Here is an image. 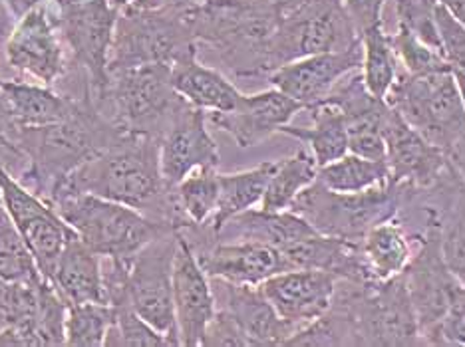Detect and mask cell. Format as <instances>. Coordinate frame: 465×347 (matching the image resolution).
<instances>
[{"label":"cell","mask_w":465,"mask_h":347,"mask_svg":"<svg viewBox=\"0 0 465 347\" xmlns=\"http://www.w3.org/2000/svg\"><path fill=\"white\" fill-rule=\"evenodd\" d=\"M66 195H94L140 210L169 228L189 227L173 187L162 173L160 140L124 131L112 145L92 155L52 193L48 205Z\"/></svg>","instance_id":"6da1fadb"},{"label":"cell","mask_w":465,"mask_h":347,"mask_svg":"<svg viewBox=\"0 0 465 347\" xmlns=\"http://www.w3.org/2000/svg\"><path fill=\"white\" fill-rule=\"evenodd\" d=\"M185 18L192 33L237 78L269 76L281 6L274 0H203Z\"/></svg>","instance_id":"7a4b0ae2"},{"label":"cell","mask_w":465,"mask_h":347,"mask_svg":"<svg viewBox=\"0 0 465 347\" xmlns=\"http://www.w3.org/2000/svg\"><path fill=\"white\" fill-rule=\"evenodd\" d=\"M122 133L124 130L105 118L90 98H78L68 120L45 128L18 130L15 143L30 159V171L20 183L48 203L72 171L112 145Z\"/></svg>","instance_id":"3957f363"},{"label":"cell","mask_w":465,"mask_h":347,"mask_svg":"<svg viewBox=\"0 0 465 347\" xmlns=\"http://www.w3.org/2000/svg\"><path fill=\"white\" fill-rule=\"evenodd\" d=\"M92 103L120 130L157 140L187 105L173 88L167 64L108 70V82Z\"/></svg>","instance_id":"277c9868"},{"label":"cell","mask_w":465,"mask_h":347,"mask_svg":"<svg viewBox=\"0 0 465 347\" xmlns=\"http://www.w3.org/2000/svg\"><path fill=\"white\" fill-rule=\"evenodd\" d=\"M332 306L344 313L354 345H424L404 276L388 282H336Z\"/></svg>","instance_id":"5b68a950"},{"label":"cell","mask_w":465,"mask_h":347,"mask_svg":"<svg viewBox=\"0 0 465 347\" xmlns=\"http://www.w3.org/2000/svg\"><path fill=\"white\" fill-rule=\"evenodd\" d=\"M50 207L102 258H132L169 228L140 210L94 195H66Z\"/></svg>","instance_id":"8992f818"},{"label":"cell","mask_w":465,"mask_h":347,"mask_svg":"<svg viewBox=\"0 0 465 347\" xmlns=\"http://www.w3.org/2000/svg\"><path fill=\"white\" fill-rule=\"evenodd\" d=\"M386 103L446 153L465 138V105L453 68L428 76H410L400 70Z\"/></svg>","instance_id":"52a82bcc"},{"label":"cell","mask_w":465,"mask_h":347,"mask_svg":"<svg viewBox=\"0 0 465 347\" xmlns=\"http://www.w3.org/2000/svg\"><path fill=\"white\" fill-rule=\"evenodd\" d=\"M189 58H197V40L185 13L122 8L115 23L108 70L143 64L175 66Z\"/></svg>","instance_id":"ba28073f"},{"label":"cell","mask_w":465,"mask_h":347,"mask_svg":"<svg viewBox=\"0 0 465 347\" xmlns=\"http://www.w3.org/2000/svg\"><path fill=\"white\" fill-rule=\"evenodd\" d=\"M404 187L380 185L361 193H338L314 181L289 210L301 215L316 233L361 240L374 225L392 218L404 205Z\"/></svg>","instance_id":"9c48e42d"},{"label":"cell","mask_w":465,"mask_h":347,"mask_svg":"<svg viewBox=\"0 0 465 347\" xmlns=\"http://www.w3.org/2000/svg\"><path fill=\"white\" fill-rule=\"evenodd\" d=\"M279 6V26L271 42V72L304 56L344 50L361 40L344 0H294Z\"/></svg>","instance_id":"30bf717a"},{"label":"cell","mask_w":465,"mask_h":347,"mask_svg":"<svg viewBox=\"0 0 465 347\" xmlns=\"http://www.w3.org/2000/svg\"><path fill=\"white\" fill-rule=\"evenodd\" d=\"M440 228L441 220L433 218L428 220L420 233H414V256L401 272L424 345H441V322L458 290L463 286L441 256Z\"/></svg>","instance_id":"8fae6325"},{"label":"cell","mask_w":465,"mask_h":347,"mask_svg":"<svg viewBox=\"0 0 465 347\" xmlns=\"http://www.w3.org/2000/svg\"><path fill=\"white\" fill-rule=\"evenodd\" d=\"M179 230L152 240L130 260L128 306L179 345L173 310V262Z\"/></svg>","instance_id":"7c38bea8"},{"label":"cell","mask_w":465,"mask_h":347,"mask_svg":"<svg viewBox=\"0 0 465 347\" xmlns=\"http://www.w3.org/2000/svg\"><path fill=\"white\" fill-rule=\"evenodd\" d=\"M58 28L72 50L74 64L90 78V98L94 100L108 82L110 48L120 8L110 0H58Z\"/></svg>","instance_id":"4fadbf2b"},{"label":"cell","mask_w":465,"mask_h":347,"mask_svg":"<svg viewBox=\"0 0 465 347\" xmlns=\"http://www.w3.org/2000/svg\"><path fill=\"white\" fill-rule=\"evenodd\" d=\"M0 201L35 255L42 276L48 280L60 252L76 233L56 213L54 207L6 173L3 167H0Z\"/></svg>","instance_id":"5bb4252c"},{"label":"cell","mask_w":465,"mask_h":347,"mask_svg":"<svg viewBox=\"0 0 465 347\" xmlns=\"http://www.w3.org/2000/svg\"><path fill=\"white\" fill-rule=\"evenodd\" d=\"M384 161L394 185L428 191L456 171L450 155L420 135L392 108L384 121Z\"/></svg>","instance_id":"9a60e30c"},{"label":"cell","mask_w":465,"mask_h":347,"mask_svg":"<svg viewBox=\"0 0 465 347\" xmlns=\"http://www.w3.org/2000/svg\"><path fill=\"white\" fill-rule=\"evenodd\" d=\"M362 68V40H356L344 50L321 52L289 62L269 73L272 88L287 93L302 108L322 101L348 73Z\"/></svg>","instance_id":"2e32d148"},{"label":"cell","mask_w":465,"mask_h":347,"mask_svg":"<svg viewBox=\"0 0 465 347\" xmlns=\"http://www.w3.org/2000/svg\"><path fill=\"white\" fill-rule=\"evenodd\" d=\"M8 66L45 86H54L66 76V56L48 14L40 5L18 18L5 44Z\"/></svg>","instance_id":"e0dca14e"},{"label":"cell","mask_w":465,"mask_h":347,"mask_svg":"<svg viewBox=\"0 0 465 347\" xmlns=\"http://www.w3.org/2000/svg\"><path fill=\"white\" fill-rule=\"evenodd\" d=\"M173 310L179 345L201 347L217 306L211 280L182 233L173 262Z\"/></svg>","instance_id":"ac0fdd59"},{"label":"cell","mask_w":465,"mask_h":347,"mask_svg":"<svg viewBox=\"0 0 465 347\" xmlns=\"http://www.w3.org/2000/svg\"><path fill=\"white\" fill-rule=\"evenodd\" d=\"M336 282L326 270L292 268L262 282L261 288L281 318L299 332L331 310Z\"/></svg>","instance_id":"d6986e66"},{"label":"cell","mask_w":465,"mask_h":347,"mask_svg":"<svg viewBox=\"0 0 465 347\" xmlns=\"http://www.w3.org/2000/svg\"><path fill=\"white\" fill-rule=\"evenodd\" d=\"M301 110L304 108L299 101L272 88L242 96L235 110L207 113V120L213 128L227 133L241 149H249L269 140L271 135L281 133Z\"/></svg>","instance_id":"ffe728a7"},{"label":"cell","mask_w":465,"mask_h":347,"mask_svg":"<svg viewBox=\"0 0 465 347\" xmlns=\"http://www.w3.org/2000/svg\"><path fill=\"white\" fill-rule=\"evenodd\" d=\"M217 310L227 312L247 335L251 347L284 345L297 330L284 322L261 286L209 278Z\"/></svg>","instance_id":"44dd1931"},{"label":"cell","mask_w":465,"mask_h":347,"mask_svg":"<svg viewBox=\"0 0 465 347\" xmlns=\"http://www.w3.org/2000/svg\"><path fill=\"white\" fill-rule=\"evenodd\" d=\"M324 100L338 105L344 113L348 149L368 159H384V121L390 105L368 92L362 72L356 70L348 73Z\"/></svg>","instance_id":"7402d4cb"},{"label":"cell","mask_w":465,"mask_h":347,"mask_svg":"<svg viewBox=\"0 0 465 347\" xmlns=\"http://www.w3.org/2000/svg\"><path fill=\"white\" fill-rule=\"evenodd\" d=\"M207 113L187 103L160 140V163L165 183L175 187L199 167L219 165V147L207 130Z\"/></svg>","instance_id":"603a6c76"},{"label":"cell","mask_w":465,"mask_h":347,"mask_svg":"<svg viewBox=\"0 0 465 347\" xmlns=\"http://www.w3.org/2000/svg\"><path fill=\"white\" fill-rule=\"evenodd\" d=\"M199 265L209 278H223L235 284L261 286L262 282L289 268L282 252L259 243H221L213 240L207 246L195 248Z\"/></svg>","instance_id":"cb8c5ba5"},{"label":"cell","mask_w":465,"mask_h":347,"mask_svg":"<svg viewBox=\"0 0 465 347\" xmlns=\"http://www.w3.org/2000/svg\"><path fill=\"white\" fill-rule=\"evenodd\" d=\"M314 233L316 230L292 210L249 208L229 218L215 238L221 243H259L284 250Z\"/></svg>","instance_id":"d4e9b609"},{"label":"cell","mask_w":465,"mask_h":347,"mask_svg":"<svg viewBox=\"0 0 465 347\" xmlns=\"http://www.w3.org/2000/svg\"><path fill=\"white\" fill-rule=\"evenodd\" d=\"M48 282L58 290L66 304H86L104 300L102 256L74 235L54 265Z\"/></svg>","instance_id":"484cf974"},{"label":"cell","mask_w":465,"mask_h":347,"mask_svg":"<svg viewBox=\"0 0 465 347\" xmlns=\"http://www.w3.org/2000/svg\"><path fill=\"white\" fill-rule=\"evenodd\" d=\"M416 250V238L396 215L374 225L361 238V252L370 282L398 278L410 265Z\"/></svg>","instance_id":"4316f807"},{"label":"cell","mask_w":465,"mask_h":347,"mask_svg":"<svg viewBox=\"0 0 465 347\" xmlns=\"http://www.w3.org/2000/svg\"><path fill=\"white\" fill-rule=\"evenodd\" d=\"M172 83L179 96L205 113L235 110L245 96L223 73L201 64L197 58L172 66Z\"/></svg>","instance_id":"83f0119b"},{"label":"cell","mask_w":465,"mask_h":347,"mask_svg":"<svg viewBox=\"0 0 465 347\" xmlns=\"http://www.w3.org/2000/svg\"><path fill=\"white\" fill-rule=\"evenodd\" d=\"M0 92L5 93L20 128H45L64 121L76 108V98L52 92L45 83L38 86V83L0 80Z\"/></svg>","instance_id":"f1b7e54d"},{"label":"cell","mask_w":465,"mask_h":347,"mask_svg":"<svg viewBox=\"0 0 465 347\" xmlns=\"http://www.w3.org/2000/svg\"><path fill=\"white\" fill-rule=\"evenodd\" d=\"M311 113L309 128H299V125H284L281 130L282 135H289L302 141L312 153L314 161L319 167L329 165L341 159L348 151V131L344 113L332 101H319L306 108Z\"/></svg>","instance_id":"f546056e"},{"label":"cell","mask_w":465,"mask_h":347,"mask_svg":"<svg viewBox=\"0 0 465 347\" xmlns=\"http://www.w3.org/2000/svg\"><path fill=\"white\" fill-rule=\"evenodd\" d=\"M277 163L279 161H265L252 167V169L237 173H219V203L215 215L209 223V228L215 235L229 218L261 205L269 178L274 169H277Z\"/></svg>","instance_id":"4dcf8cb0"},{"label":"cell","mask_w":465,"mask_h":347,"mask_svg":"<svg viewBox=\"0 0 465 347\" xmlns=\"http://www.w3.org/2000/svg\"><path fill=\"white\" fill-rule=\"evenodd\" d=\"M316 175H319V165L306 145L287 159H279L277 169L271 175L265 195H262L261 208L289 210L294 198L316 181Z\"/></svg>","instance_id":"1f68e13d"},{"label":"cell","mask_w":465,"mask_h":347,"mask_svg":"<svg viewBox=\"0 0 465 347\" xmlns=\"http://www.w3.org/2000/svg\"><path fill=\"white\" fill-rule=\"evenodd\" d=\"M316 181L338 193H361L388 185L390 175L384 159H368V157L348 151L341 159L319 167Z\"/></svg>","instance_id":"d6a6232c"},{"label":"cell","mask_w":465,"mask_h":347,"mask_svg":"<svg viewBox=\"0 0 465 347\" xmlns=\"http://www.w3.org/2000/svg\"><path fill=\"white\" fill-rule=\"evenodd\" d=\"M362 40V80L368 92L374 98L384 100L390 88L400 73V64L396 52L390 44V36L382 30V24L364 30L361 34Z\"/></svg>","instance_id":"836d02e7"},{"label":"cell","mask_w":465,"mask_h":347,"mask_svg":"<svg viewBox=\"0 0 465 347\" xmlns=\"http://www.w3.org/2000/svg\"><path fill=\"white\" fill-rule=\"evenodd\" d=\"M177 205L185 215L189 227L209 225L219 203L217 167H199L185 175L175 187Z\"/></svg>","instance_id":"e575fe53"},{"label":"cell","mask_w":465,"mask_h":347,"mask_svg":"<svg viewBox=\"0 0 465 347\" xmlns=\"http://www.w3.org/2000/svg\"><path fill=\"white\" fill-rule=\"evenodd\" d=\"M0 278L25 284H38L45 280L35 255L30 252L15 220L10 218L3 201H0Z\"/></svg>","instance_id":"d590c367"},{"label":"cell","mask_w":465,"mask_h":347,"mask_svg":"<svg viewBox=\"0 0 465 347\" xmlns=\"http://www.w3.org/2000/svg\"><path fill=\"white\" fill-rule=\"evenodd\" d=\"M114 322V308L108 304L86 302L68 304L66 310V340L70 347H102L105 345L110 325Z\"/></svg>","instance_id":"8d00e7d4"},{"label":"cell","mask_w":465,"mask_h":347,"mask_svg":"<svg viewBox=\"0 0 465 347\" xmlns=\"http://www.w3.org/2000/svg\"><path fill=\"white\" fill-rule=\"evenodd\" d=\"M440 243L450 272L465 286V185L443 208Z\"/></svg>","instance_id":"74e56055"},{"label":"cell","mask_w":465,"mask_h":347,"mask_svg":"<svg viewBox=\"0 0 465 347\" xmlns=\"http://www.w3.org/2000/svg\"><path fill=\"white\" fill-rule=\"evenodd\" d=\"M390 44H392L398 64L410 76H428V73H436L443 70H451L450 62L441 52L433 50L426 42L416 38L410 30L398 26L396 34H388Z\"/></svg>","instance_id":"f35d334b"},{"label":"cell","mask_w":465,"mask_h":347,"mask_svg":"<svg viewBox=\"0 0 465 347\" xmlns=\"http://www.w3.org/2000/svg\"><path fill=\"white\" fill-rule=\"evenodd\" d=\"M108 347H167L173 345L167 335L157 332L142 315H137L128 304L114 308V322L105 335Z\"/></svg>","instance_id":"ab89813d"},{"label":"cell","mask_w":465,"mask_h":347,"mask_svg":"<svg viewBox=\"0 0 465 347\" xmlns=\"http://www.w3.org/2000/svg\"><path fill=\"white\" fill-rule=\"evenodd\" d=\"M436 5L438 0H396V18L398 26L410 30L416 38L443 54L436 24Z\"/></svg>","instance_id":"60d3db41"},{"label":"cell","mask_w":465,"mask_h":347,"mask_svg":"<svg viewBox=\"0 0 465 347\" xmlns=\"http://www.w3.org/2000/svg\"><path fill=\"white\" fill-rule=\"evenodd\" d=\"M436 24L443 56L453 70L465 73V26L443 5H436Z\"/></svg>","instance_id":"b9f144b4"},{"label":"cell","mask_w":465,"mask_h":347,"mask_svg":"<svg viewBox=\"0 0 465 347\" xmlns=\"http://www.w3.org/2000/svg\"><path fill=\"white\" fill-rule=\"evenodd\" d=\"M201 347H251L247 335L242 333L239 323L223 310H215L213 320L201 340Z\"/></svg>","instance_id":"7bdbcfd3"},{"label":"cell","mask_w":465,"mask_h":347,"mask_svg":"<svg viewBox=\"0 0 465 347\" xmlns=\"http://www.w3.org/2000/svg\"><path fill=\"white\" fill-rule=\"evenodd\" d=\"M441 345H465V286L458 290L441 322Z\"/></svg>","instance_id":"ee69618b"},{"label":"cell","mask_w":465,"mask_h":347,"mask_svg":"<svg viewBox=\"0 0 465 347\" xmlns=\"http://www.w3.org/2000/svg\"><path fill=\"white\" fill-rule=\"evenodd\" d=\"M384 3L386 0H344V6L352 18L358 34H362L364 30L376 24H382Z\"/></svg>","instance_id":"f6af8a7d"},{"label":"cell","mask_w":465,"mask_h":347,"mask_svg":"<svg viewBox=\"0 0 465 347\" xmlns=\"http://www.w3.org/2000/svg\"><path fill=\"white\" fill-rule=\"evenodd\" d=\"M203 0H135L132 6L145 10H172V13H187Z\"/></svg>","instance_id":"bcb514c9"},{"label":"cell","mask_w":465,"mask_h":347,"mask_svg":"<svg viewBox=\"0 0 465 347\" xmlns=\"http://www.w3.org/2000/svg\"><path fill=\"white\" fill-rule=\"evenodd\" d=\"M18 130H20V125L15 120L13 110H10V105H8L6 98H5V93L0 92V133L6 135L10 141H15Z\"/></svg>","instance_id":"7dc6e473"},{"label":"cell","mask_w":465,"mask_h":347,"mask_svg":"<svg viewBox=\"0 0 465 347\" xmlns=\"http://www.w3.org/2000/svg\"><path fill=\"white\" fill-rule=\"evenodd\" d=\"M448 155H450L451 165L456 167V171L465 185V138H461L456 145H453Z\"/></svg>","instance_id":"c3c4849f"},{"label":"cell","mask_w":465,"mask_h":347,"mask_svg":"<svg viewBox=\"0 0 465 347\" xmlns=\"http://www.w3.org/2000/svg\"><path fill=\"white\" fill-rule=\"evenodd\" d=\"M5 5L8 6L10 13H13V16L23 18L28 10H33L35 6H38V0H5Z\"/></svg>","instance_id":"681fc988"},{"label":"cell","mask_w":465,"mask_h":347,"mask_svg":"<svg viewBox=\"0 0 465 347\" xmlns=\"http://www.w3.org/2000/svg\"><path fill=\"white\" fill-rule=\"evenodd\" d=\"M438 3L446 6L450 13L465 26V0H438Z\"/></svg>","instance_id":"f907efd6"},{"label":"cell","mask_w":465,"mask_h":347,"mask_svg":"<svg viewBox=\"0 0 465 347\" xmlns=\"http://www.w3.org/2000/svg\"><path fill=\"white\" fill-rule=\"evenodd\" d=\"M453 73H456V82H458V88H460V93H461V100H463V105H465V73L453 70Z\"/></svg>","instance_id":"816d5d0a"},{"label":"cell","mask_w":465,"mask_h":347,"mask_svg":"<svg viewBox=\"0 0 465 347\" xmlns=\"http://www.w3.org/2000/svg\"><path fill=\"white\" fill-rule=\"evenodd\" d=\"M110 3L115 6V8H125V6H132L135 0H110Z\"/></svg>","instance_id":"f5cc1de1"},{"label":"cell","mask_w":465,"mask_h":347,"mask_svg":"<svg viewBox=\"0 0 465 347\" xmlns=\"http://www.w3.org/2000/svg\"><path fill=\"white\" fill-rule=\"evenodd\" d=\"M274 3H294V0H274Z\"/></svg>","instance_id":"db71d44e"}]
</instances>
